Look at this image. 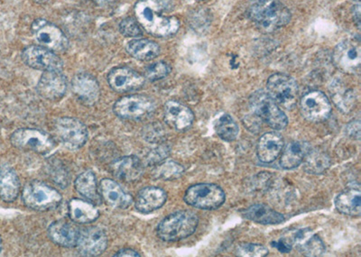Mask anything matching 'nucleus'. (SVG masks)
<instances>
[{"mask_svg": "<svg viewBox=\"0 0 361 257\" xmlns=\"http://www.w3.org/2000/svg\"><path fill=\"white\" fill-rule=\"evenodd\" d=\"M119 31L126 37L137 38L143 35L140 24L133 18L123 19L119 24Z\"/></svg>", "mask_w": 361, "mask_h": 257, "instance_id": "obj_39", "label": "nucleus"}, {"mask_svg": "<svg viewBox=\"0 0 361 257\" xmlns=\"http://www.w3.org/2000/svg\"><path fill=\"white\" fill-rule=\"evenodd\" d=\"M167 200L166 192L158 187H146L138 192L135 200V207L143 214L151 213L162 208Z\"/></svg>", "mask_w": 361, "mask_h": 257, "instance_id": "obj_23", "label": "nucleus"}, {"mask_svg": "<svg viewBox=\"0 0 361 257\" xmlns=\"http://www.w3.org/2000/svg\"><path fill=\"white\" fill-rule=\"evenodd\" d=\"M353 14L354 20H355L357 27L360 25V0H357L353 6Z\"/></svg>", "mask_w": 361, "mask_h": 257, "instance_id": "obj_44", "label": "nucleus"}, {"mask_svg": "<svg viewBox=\"0 0 361 257\" xmlns=\"http://www.w3.org/2000/svg\"><path fill=\"white\" fill-rule=\"evenodd\" d=\"M300 105L302 117L315 123L326 120L331 113V103L326 96L321 92L307 93L302 98Z\"/></svg>", "mask_w": 361, "mask_h": 257, "instance_id": "obj_14", "label": "nucleus"}, {"mask_svg": "<svg viewBox=\"0 0 361 257\" xmlns=\"http://www.w3.org/2000/svg\"><path fill=\"white\" fill-rule=\"evenodd\" d=\"M20 192V182L17 173L9 166L0 167V199L5 202H14Z\"/></svg>", "mask_w": 361, "mask_h": 257, "instance_id": "obj_27", "label": "nucleus"}, {"mask_svg": "<svg viewBox=\"0 0 361 257\" xmlns=\"http://www.w3.org/2000/svg\"><path fill=\"white\" fill-rule=\"evenodd\" d=\"M185 169L179 163L173 162V161H166L162 163H158L154 170V177L164 180V181H171L182 176Z\"/></svg>", "mask_w": 361, "mask_h": 257, "instance_id": "obj_36", "label": "nucleus"}, {"mask_svg": "<svg viewBox=\"0 0 361 257\" xmlns=\"http://www.w3.org/2000/svg\"><path fill=\"white\" fill-rule=\"evenodd\" d=\"M127 51L135 59L147 62L159 56L160 47L154 41L135 39L128 44Z\"/></svg>", "mask_w": 361, "mask_h": 257, "instance_id": "obj_33", "label": "nucleus"}, {"mask_svg": "<svg viewBox=\"0 0 361 257\" xmlns=\"http://www.w3.org/2000/svg\"><path fill=\"white\" fill-rule=\"evenodd\" d=\"M74 185L77 192L87 201L96 204L101 202L102 197L99 192L98 183L94 173L90 170L80 173Z\"/></svg>", "mask_w": 361, "mask_h": 257, "instance_id": "obj_32", "label": "nucleus"}, {"mask_svg": "<svg viewBox=\"0 0 361 257\" xmlns=\"http://www.w3.org/2000/svg\"><path fill=\"white\" fill-rule=\"evenodd\" d=\"M172 5L169 0H140L135 5V18L141 27L157 37H171L180 27L178 19L169 15Z\"/></svg>", "mask_w": 361, "mask_h": 257, "instance_id": "obj_1", "label": "nucleus"}, {"mask_svg": "<svg viewBox=\"0 0 361 257\" xmlns=\"http://www.w3.org/2000/svg\"><path fill=\"white\" fill-rule=\"evenodd\" d=\"M114 256H135V257H140L141 256L140 253H138L137 251H135V250L132 249H122L121 251H118Z\"/></svg>", "mask_w": 361, "mask_h": 257, "instance_id": "obj_45", "label": "nucleus"}, {"mask_svg": "<svg viewBox=\"0 0 361 257\" xmlns=\"http://www.w3.org/2000/svg\"><path fill=\"white\" fill-rule=\"evenodd\" d=\"M283 147V137L275 132H269L263 134L257 143V156L262 163H272L281 153Z\"/></svg>", "mask_w": 361, "mask_h": 257, "instance_id": "obj_25", "label": "nucleus"}, {"mask_svg": "<svg viewBox=\"0 0 361 257\" xmlns=\"http://www.w3.org/2000/svg\"><path fill=\"white\" fill-rule=\"evenodd\" d=\"M164 121L177 131H185L192 127L195 115L185 105L178 101H169L164 108Z\"/></svg>", "mask_w": 361, "mask_h": 257, "instance_id": "obj_19", "label": "nucleus"}, {"mask_svg": "<svg viewBox=\"0 0 361 257\" xmlns=\"http://www.w3.org/2000/svg\"><path fill=\"white\" fill-rule=\"evenodd\" d=\"M145 139L149 143H160L166 137V132L159 124H152L145 128L143 131Z\"/></svg>", "mask_w": 361, "mask_h": 257, "instance_id": "obj_40", "label": "nucleus"}, {"mask_svg": "<svg viewBox=\"0 0 361 257\" xmlns=\"http://www.w3.org/2000/svg\"><path fill=\"white\" fill-rule=\"evenodd\" d=\"M197 215L189 211H176L158 225L157 234L166 242H176L192 236L197 229Z\"/></svg>", "mask_w": 361, "mask_h": 257, "instance_id": "obj_3", "label": "nucleus"}, {"mask_svg": "<svg viewBox=\"0 0 361 257\" xmlns=\"http://www.w3.org/2000/svg\"><path fill=\"white\" fill-rule=\"evenodd\" d=\"M111 171L116 178L126 182H134L143 175L144 167L137 156H130L116 160L111 165Z\"/></svg>", "mask_w": 361, "mask_h": 257, "instance_id": "obj_22", "label": "nucleus"}, {"mask_svg": "<svg viewBox=\"0 0 361 257\" xmlns=\"http://www.w3.org/2000/svg\"><path fill=\"white\" fill-rule=\"evenodd\" d=\"M293 240V244L304 256H322L325 253L324 242L310 229L296 231Z\"/></svg>", "mask_w": 361, "mask_h": 257, "instance_id": "obj_24", "label": "nucleus"}, {"mask_svg": "<svg viewBox=\"0 0 361 257\" xmlns=\"http://www.w3.org/2000/svg\"><path fill=\"white\" fill-rule=\"evenodd\" d=\"M241 214L247 220L264 225H277L285 221V217L281 213L264 204L250 206L246 210L241 211Z\"/></svg>", "mask_w": 361, "mask_h": 257, "instance_id": "obj_29", "label": "nucleus"}, {"mask_svg": "<svg viewBox=\"0 0 361 257\" xmlns=\"http://www.w3.org/2000/svg\"><path fill=\"white\" fill-rule=\"evenodd\" d=\"M11 142L16 149L40 154L51 152L56 140L47 132L34 128H20L11 134Z\"/></svg>", "mask_w": 361, "mask_h": 257, "instance_id": "obj_6", "label": "nucleus"}, {"mask_svg": "<svg viewBox=\"0 0 361 257\" xmlns=\"http://www.w3.org/2000/svg\"><path fill=\"white\" fill-rule=\"evenodd\" d=\"M169 150H167L166 147H157V149L151 151V152L148 153L147 156V163H150V165H158V163L162 162V161L169 156Z\"/></svg>", "mask_w": 361, "mask_h": 257, "instance_id": "obj_41", "label": "nucleus"}, {"mask_svg": "<svg viewBox=\"0 0 361 257\" xmlns=\"http://www.w3.org/2000/svg\"><path fill=\"white\" fill-rule=\"evenodd\" d=\"M310 150V146L305 141H293L286 146L282 153L280 163L283 169L296 168L304 161L306 153Z\"/></svg>", "mask_w": 361, "mask_h": 257, "instance_id": "obj_31", "label": "nucleus"}, {"mask_svg": "<svg viewBox=\"0 0 361 257\" xmlns=\"http://www.w3.org/2000/svg\"><path fill=\"white\" fill-rule=\"evenodd\" d=\"M2 249H3L2 239H1V237H0V253H1Z\"/></svg>", "mask_w": 361, "mask_h": 257, "instance_id": "obj_47", "label": "nucleus"}, {"mask_svg": "<svg viewBox=\"0 0 361 257\" xmlns=\"http://www.w3.org/2000/svg\"><path fill=\"white\" fill-rule=\"evenodd\" d=\"M146 79L128 67H116L109 72L108 82L112 89L119 93L137 91L144 86Z\"/></svg>", "mask_w": 361, "mask_h": 257, "instance_id": "obj_16", "label": "nucleus"}, {"mask_svg": "<svg viewBox=\"0 0 361 257\" xmlns=\"http://www.w3.org/2000/svg\"><path fill=\"white\" fill-rule=\"evenodd\" d=\"M225 200L224 189L212 183H200L191 186L185 194L187 204L205 211L217 210L224 204Z\"/></svg>", "mask_w": 361, "mask_h": 257, "instance_id": "obj_7", "label": "nucleus"}, {"mask_svg": "<svg viewBox=\"0 0 361 257\" xmlns=\"http://www.w3.org/2000/svg\"><path fill=\"white\" fill-rule=\"evenodd\" d=\"M32 32L41 46L47 49L63 53L69 47V40L63 32L56 25L44 19L35 20L32 24Z\"/></svg>", "mask_w": 361, "mask_h": 257, "instance_id": "obj_11", "label": "nucleus"}, {"mask_svg": "<svg viewBox=\"0 0 361 257\" xmlns=\"http://www.w3.org/2000/svg\"><path fill=\"white\" fill-rule=\"evenodd\" d=\"M236 255L241 257H264L269 255V249L259 244L244 243L237 246Z\"/></svg>", "mask_w": 361, "mask_h": 257, "instance_id": "obj_37", "label": "nucleus"}, {"mask_svg": "<svg viewBox=\"0 0 361 257\" xmlns=\"http://www.w3.org/2000/svg\"><path fill=\"white\" fill-rule=\"evenodd\" d=\"M305 172L312 175H322L330 167V157L326 153L319 152L317 150H309L304 161Z\"/></svg>", "mask_w": 361, "mask_h": 257, "instance_id": "obj_34", "label": "nucleus"}, {"mask_svg": "<svg viewBox=\"0 0 361 257\" xmlns=\"http://www.w3.org/2000/svg\"><path fill=\"white\" fill-rule=\"evenodd\" d=\"M214 128L218 136L227 142L236 139L240 132L236 121L228 114L222 115L216 120Z\"/></svg>", "mask_w": 361, "mask_h": 257, "instance_id": "obj_35", "label": "nucleus"}, {"mask_svg": "<svg viewBox=\"0 0 361 257\" xmlns=\"http://www.w3.org/2000/svg\"><path fill=\"white\" fill-rule=\"evenodd\" d=\"M248 17L260 30L271 33L289 23L291 12L282 0H252Z\"/></svg>", "mask_w": 361, "mask_h": 257, "instance_id": "obj_2", "label": "nucleus"}, {"mask_svg": "<svg viewBox=\"0 0 361 257\" xmlns=\"http://www.w3.org/2000/svg\"><path fill=\"white\" fill-rule=\"evenodd\" d=\"M37 89L38 94L47 101H60L67 91L66 77L56 70L44 72L37 83Z\"/></svg>", "mask_w": 361, "mask_h": 257, "instance_id": "obj_17", "label": "nucleus"}, {"mask_svg": "<svg viewBox=\"0 0 361 257\" xmlns=\"http://www.w3.org/2000/svg\"><path fill=\"white\" fill-rule=\"evenodd\" d=\"M116 0H94L96 4L101 6H107L111 5Z\"/></svg>", "mask_w": 361, "mask_h": 257, "instance_id": "obj_46", "label": "nucleus"}, {"mask_svg": "<svg viewBox=\"0 0 361 257\" xmlns=\"http://www.w3.org/2000/svg\"><path fill=\"white\" fill-rule=\"evenodd\" d=\"M71 220L77 224H89L98 220L99 211L92 202L73 199L69 203Z\"/></svg>", "mask_w": 361, "mask_h": 257, "instance_id": "obj_28", "label": "nucleus"}, {"mask_svg": "<svg viewBox=\"0 0 361 257\" xmlns=\"http://www.w3.org/2000/svg\"><path fill=\"white\" fill-rule=\"evenodd\" d=\"M56 139L67 149H82L88 140V130L85 124L73 118H60L54 123Z\"/></svg>", "mask_w": 361, "mask_h": 257, "instance_id": "obj_8", "label": "nucleus"}, {"mask_svg": "<svg viewBox=\"0 0 361 257\" xmlns=\"http://www.w3.org/2000/svg\"><path fill=\"white\" fill-rule=\"evenodd\" d=\"M47 233L49 239L56 245L73 249L78 242L80 230L75 225L61 220L51 223Z\"/></svg>", "mask_w": 361, "mask_h": 257, "instance_id": "obj_21", "label": "nucleus"}, {"mask_svg": "<svg viewBox=\"0 0 361 257\" xmlns=\"http://www.w3.org/2000/svg\"><path fill=\"white\" fill-rule=\"evenodd\" d=\"M76 246L82 256H101L108 247L107 234L98 227H86L80 231Z\"/></svg>", "mask_w": 361, "mask_h": 257, "instance_id": "obj_15", "label": "nucleus"}, {"mask_svg": "<svg viewBox=\"0 0 361 257\" xmlns=\"http://www.w3.org/2000/svg\"><path fill=\"white\" fill-rule=\"evenodd\" d=\"M267 93L279 107L291 109L298 99V82L288 75L276 73L269 77L267 83Z\"/></svg>", "mask_w": 361, "mask_h": 257, "instance_id": "obj_10", "label": "nucleus"}, {"mask_svg": "<svg viewBox=\"0 0 361 257\" xmlns=\"http://www.w3.org/2000/svg\"><path fill=\"white\" fill-rule=\"evenodd\" d=\"M331 99L336 107L343 113H349L356 102V94L353 89L348 88L341 80H335L330 86Z\"/></svg>", "mask_w": 361, "mask_h": 257, "instance_id": "obj_30", "label": "nucleus"}, {"mask_svg": "<svg viewBox=\"0 0 361 257\" xmlns=\"http://www.w3.org/2000/svg\"><path fill=\"white\" fill-rule=\"evenodd\" d=\"M99 194L106 204L116 210H125L133 202L131 196L111 179H103L99 183Z\"/></svg>", "mask_w": 361, "mask_h": 257, "instance_id": "obj_20", "label": "nucleus"}, {"mask_svg": "<svg viewBox=\"0 0 361 257\" xmlns=\"http://www.w3.org/2000/svg\"><path fill=\"white\" fill-rule=\"evenodd\" d=\"M250 106L253 113L270 127L276 130H282L288 124V117L280 108L269 93L264 91L254 92L250 99Z\"/></svg>", "mask_w": 361, "mask_h": 257, "instance_id": "obj_5", "label": "nucleus"}, {"mask_svg": "<svg viewBox=\"0 0 361 257\" xmlns=\"http://www.w3.org/2000/svg\"><path fill=\"white\" fill-rule=\"evenodd\" d=\"M22 60L30 68L44 72H62L63 69V63L60 57L54 51L43 46H31L25 48L22 53Z\"/></svg>", "mask_w": 361, "mask_h": 257, "instance_id": "obj_12", "label": "nucleus"}, {"mask_svg": "<svg viewBox=\"0 0 361 257\" xmlns=\"http://www.w3.org/2000/svg\"><path fill=\"white\" fill-rule=\"evenodd\" d=\"M272 245L283 253H289L292 250V244H290L289 241L286 239L275 241V242L272 243Z\"/></svg>", "mask_w": 361, "mask_h": 257, "instance_id": "obj_43", "label": "nucleus"}, {"mask_svg": "<svg viewBox=\"0 0 361 257\" xmlns=\"http://www.w3.org/2000/svg\"><path fill=\"white\" fill-rule=\"evenodd\" d=\"M335 207L341 213L360 217L361 213V192L360 185L350 187L341 192L335 199Z\"/></svg>", "mask_w": 361, "mask_h": 257, "instance_id": "obj_26", "label": "nucleus"}, {"mask_svg": "<svg viewBox=\"0 0 361 257\" xmlns=\"http://www.w3.org/2000/svg\"><path fill=\"white\" fill-rule=\"evenodd\" d=\"M73 94L86 106L95 105L101 96L98 80L89 73H79L72 80Z\"/></svg>", "mask_w": 361, "mask_h": 257, "instance_id": "obj_18", "label": "nucleus"}, {"mask_svg": "<svg viewBox=\"0 0 361 257\" xmlns=\"http://www.w3.org/2000/svg\"><path fill=\"white\" fill-rule=\"evenodd\" d=\"M171 68L169 64L164 62H158L148 66L145 70V79L150 82H157L169 75Z\"/></svg>", "mask_w": 361, "mask_h": 257, "instance_id": "obj_38", "label": "nucleus"}, {"mask_svg": "<svg viewBox=\"0 0 361 257\" xmlns=\"http://www.w3.org/2000/svg\"><path fill=\"white\" fill-rule=\"evenodd\" d=\"M156 102L146 95H130L119 99L113 107L118 118L128 120H141L149 117L156 111Z\"/></svg>", "mask_w": 361, "mask_h": 257, "instance_id": "obj_9", "label": "nucleus"}, {"mask_svg": "<svg viewBox=\"0 0 361 257\" xmlns=\"http://www.w3.org/2000/svg\"><path fill=\"white\" fill-rule=\"evenodd\" d=\"M347 134L354 139L359 140L360 137V122L359 120L350 122L347 127Z\"/></svg>", "mask_w": 361, "mask_h": 257, "instance_id": "obj_42", "label": "nucleus"}, {"mask_svg": "<svg viewBox=\"0 0 361 257\" xmlns=\"http://www.w3.org/2000/svg\"><path fill=\"white\" fill-rule=\"evenodd\" d=\"M334 63L338 70L349 75L359 73L361 63L360 41L345 40L334 51Z\"/></svg>", "mask_w": 361, "mask_h": 257, "instance_id": "obj_13", "label": "nucleus"}, {"mask_svg": "<svg viewBox=\"0 0 361 257\" xmlns=\"http://www.w3.org/2000/svg\"><path fill=\"white\" fill-rule=\"evenodd\" d=\"M37 1L44 2V1H47V0H37Z\"/></svg>", "mask_w": 361, "mask_h": 257, "instance_id": "obj_48", "label": "nucleus"}, {"mask_svg": "<svg viewBox=\"0 0 361 257\" xmlns=\"http://www.w3.org/2000/svg\"><path fill=\"white\" fill-rule=\"evenodd\" d=\"M24 204L31 210L45 211L53 210L61 204L62 195L57 189L39 181L28 182L22 192Z\"/></svg>", "mask_w": 361, "mask_h": 257, "instance_id": "obj_4", "label": "nucleus"}]
</instances>
